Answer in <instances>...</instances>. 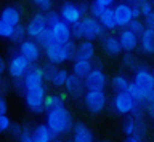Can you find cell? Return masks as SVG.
<instances>
[{"instance_id":"cell-1","label":"cell","mask_w":154,"mask_h":142,"mask_svg":"<svg viewBox=\"0 0 154 142\" xmlns=\"http://www.w3.org/2000/svg\"><path fill=\"white\" fill-rule=\"evenodd\" d=\"M104 26L101 21L95 16H84L79 22L72 24V35L74 39H84V40H95V39H104Z\"/></svg>"},{"instance_id":"cell-2","label":"cell","mask_w":154,"mask_h":142,"mask_svg":"<svg viewBox=\"0 0 154 142\" xmlns=\"http://www.w3.org/2000/svg\"><path fill=\"white\" fill-rule=\"evenodd\" d=\"M47 125L56 136L64 134L72 128V117L64 106L47 110Z\"/></svg>"},{"instance_id":"cell-3","label":"cell","mask_w":154,"mask_h":142,"mask_svg":"<svg viewBox=\"0 0 154 142\" xmlns=\"http://www.w3.org/2000/svg\"><path fill=\"white\" fill-rule=\"evenodd\" d=\"M84 101H85V107L91 113H100L104 110L106 104H108V97H106L104 89H88L85 93Z\"/></svg>"},{"instance_id":"cell-4","label":"cell","mask_w":154,"mask_h":142,"mask_svg":"<svg viewBox=\"0 0 154 142\" xmlns=\"http://www.w3.org/2000/svg\"><path fill=\"white\" fill-rule=\"evenodd\" d=\"M32 65L34 64L31 62V61L26 59L18 51L16 54L11 56V59H10V62H8V74L13 80L14 78H24V75L29 72V69H31Z\"/></svg>"},{"instance_id":"cell-5","label":"cell","mask_w":154,"mask_h":142,"mask_svg":"<svg viewBox=\"0 0 154 142\" xmlns=\"http://www.w3.org/2000/svg\"><path fill=\"white\" fill-rule=\"evenodd\" d=\"M24 99H26V104H27V107L31 109V112H34V113L43 112V109H45V99H47L45 88L38 86V88H34V89H27Z\"/></svg>"},{"instance_id":"cell-6","label":"cell","mask_w":154,"mask_h":142,"mask_svg":"<svg viewBox=\"0 0 154 142\" xmlns=\"http://www.w3.org/2000/svg\"><path fill=\"white\" fill-rule=\"evenodd\" d=\"M43 51H45L47 59L51 61V62H55V64H61V62H64V61L71 59V54H69V50H67L66 43L55 42V43H51L50 46H47Z\"/></svg>"},{"instance_id":"cell-7","label":"cell","mask_w":154,"mask_h":142,"mask_svg":"<svg viewBox=\"0 0 154 142\" xmlns=\"http://www.w3.org/2000/svg\"><path fill=\"white\" fill-rule=\"evenodd\" d=\"M137 106H138V102L135 101V97L128 91H120V93L116 94V97H114V109L117 113L128 115V113L133 112V109Z\"/></svg>"},{"instance_id":"cell-8","label":"cell","mask_w":154,"mask_h":142,"mask_svg":"<svg viewBox=\"0 0 154 142\" xmlns=\"http://www.w3.org/2000/svg\"><path fill=\"white\" fill-rule=\"evenodd\" d=\"M26 27H27V35L31 37V39L37 40L38 37L43 34V30L48 27L45 13H37V15L34 16L31 21H29V24H27Z\"/></svg>"},{"instance_id":"cell-9","label":"cell","mask_w":154,"mask_h":142,"mask_svg":"<svg viewBox=\"0 0 154 142\" xmlns=\"http://www.w3.org/2000/svg\"><path fill=\"white\" fill-rule=\"evenodd\" d=\"M85 85L87 89H104L108 85V77L101 69L93 67L91 72L85 77Z\"/></svg>"},{"instance_id":"cell-10","label":"cell","mask_w":154,"mask_h":142,"mask_svg":"<svg viewBox=\"0 0 154 142\" xmlns=\"http://www.w3.org/2000/svg\"><path fill=\"white\" fill-rule=\"evenodd\" d=\"M24 85H26L27 89H34L38 86H43V80H45V72H43V67H37V65H32L29 69V72L24 75Z\"/></svg>"},{"instance_id":"cell-11","label":"cell","mask_w":154,"mask_h":142,"mask_svg":"<svg viewBox=\"0 0 154 142\" xmlns=\"http://www.w3.org/2000/svg\"><path fill=\"white\" fill-rule=\"evenodd\" d=\"M114 16H116V22H117L119 27H127L130 22H132L135 18H133V13H132V7L127 5V3H117L114 5Z\"/></svg>"},{"instance_id":"cell-12","label":"cell","mask_w":154,"mask_h":142,"mask_svg":"<svg viewBox=\"0 0 154 142\" xmlns=\"http://www.w3.org/2000/svg\"><path fill=\"white\" fill-rule=\"evenodd\" d=\"M61 18L63 21H66L67 24H75V22H79L82 18H84V15H82V11L79 10V7H77V3H71V2H66L64 5L61 7Z\"/></svg>"},{"instance_id":"cell-13","label":"cell","mask_w":154,"mask_h":142,"mask_svg":"<svg viewBox=\"0 0 154 142\" xmlns=\"http://www.w3.org/2000/svg\"><path fill=\"white\" fill-rule=\"evenodd\" d=\"M64 88H66L67 94H71L72 97H80L82 94L85 93V88H87L85 78L79 77V75H75V74H71Z\"/></svg>"},{"instance_id":"cell-14","label":"cell","mask_w":154,"mask_h":142,"mask_svg":"<svg viewBox=\"0 0 154 142\" xmlns=\"http://www.w3.org/2000/svg\"><path fill=\"white\" fill-rule=\"evenodd\" d=\"M133 82H137L140 86H143L146 91L151 93L152 89H154V74L149 72L144 65H140V67L135 70Z\"/></svg>"},{"instance_id":"cell-15","label":"cell","mask_w":154,"mask_h":142,"mask_svg":"<svg viewBox=\"0 0 154 142\" xmlns=\"http://www.w3.org/2000/svg\"><path fill=\"white\" fill-rule=\"evenodd\" d=\"M40 48L42 46L37 42H32V40H24L23 43H19V53L26 59L31 61L32 64L37 62L38 58H40Z\"/></svg>"},{"instance_id":"cell-16","label":"cell","mask_w":154,"mask_h":142,"mask_svg":"<svg viewBox=\"0 0 154 142\" xmlns=\"http://www.w3.org/2000/svg\"><path fill=\"white\" fill-rule=\"evenodd\" d=\"M51 32H53V35H55V40L60 42V43H66V42L72 40V37H74L72 35V26L67 24V22L63 21V19L51 27Z\"/></svg>"},{"instance_id":"cell-17","label":"cell","mask_w":154,"mask_h":142,"mask_svg":"<svg viewBox=\"0 0 154 142\" xmlns=\"http://www.w3.org/2000/svg\"><path fill=\"white\" fill-rule=\"evenodd\" d=\"M119 40H120V43H122L124 51H133L140 43V37L135 34L133 30H130L128 27H124V29L120 30Z\"/></svg>"},{"instance_id":"cell-18","label":"cell","mask_w":154,"mask_h":142,"mask_svg":"<svg viewBox=\"0 0 154 142\" xmlns=\"http://www.w3.org/2000/svg\"><path fill=\"white\" fill-rule=\"evenodd\" d=\"M103 50L108 56H119L124 51L119 37H114V35H106L103 39Z\"/></svg>"},{"instance_id":"cell-19","label":"cell","mask_w":154,"mask_h":142,"mask_svg":"<svg viewBox=\"0 0 154 142\" xmlns=\"http://www.w3.org/2000/svg\"><path fill=\"white\" fill-rule=\"evenodd\" d=\"M140 48L144 54H154V30L146 27L140 35Z\"/></svg>"},{"instance_id":"cell-20","label":"cell","mask_w":154,"mask_h":142,"mask_svg":"<svg viewBox=\"0 0 154 142\" xmlns=\"http://www.w3.org/2000/svg\"><path fill=\"white\" fill-rule=\"evenodd\" d=\"M32 136L35 142H51L55 141L56 134L50 129L48 125H38L32 129Z\"/></svg>"},{"instance_id":"cell-21","label":"cell","mask_w":154,"mask_h":142,"mask_svg":"<svg viewBox=\"0 0 154 142\" xmlns=\"http://www.w3.org/2000/svg\"><path fill=\"white\" fill-rule=\"evenodd\" d=\"M0 21H5V22H10L13 26H18L21 24V11L18 10L16 7H5L2 13H0Z\"/></svg>"},{"instance_id":"cell-22","label":"cell","mask_w":154,"mask_h":142,"mask_svg":"<svg viewBox=\"0 0 154 142\" xmlns=\"http://www.w3.org/2000/svg\"><path fill=\"white\" fill-rule=\"evenodd\" d=\"M93 69V64L88 59H82V58H74V62H72V74L79 75V77L85 78L87 75L91 72Z\"/></svg>"},{"instance_id":"cell-23","label":"cell","mask_w":154,"mask_h":142,"mask_svg":"<svg viewBox=\"0 0 154 142\" xmlns=\"http://www.w3.org/2000/svg\"><path fill=\"white\" fill-rule=\"evenodd\" d=\"M72 141L74 142H93V132H91L84 123H75Z\"/></svg>"},{"instance_id":"cell-24","label":"cell","mask_w":154,"mask_h":142,"mask_svg":"<svg viewBox=\"0 0 154 142\" xmlns=\"http://www.w3.org/2000/svg\"><path fill=\"white\" fill-rule=\"evenodd\" d=\"M75 58L88 59V61L93 59L95 58V45H93V40H84V42H80V45L77 46Z\"/></svg>"},{"instance_id":"cell-25","label":"cell","mask_w":154,"mask_h":142,"mask_svg":"<svg viewBox=\"0 0 154 142\" xmlns=\"http://www.w3.org/2000/svg\"><path fill=\"white\" fill-rule=\"evenodd\" d=\"M127 91L135 97V101H137L138 104H146L148 97H149V91H146L143 86H140L137 82H130Z\"/></svg>"},{"instance_id":"cell-26","label":"cell","mask_w":154,"mask_h":142,"mask_svg":"<svg viewBox=\"0 0 154 142\" xmlns=\"http://www.w3.org/2000/svg\"><path fill=\"white\" fill-rule=\"evenodd\" d=\"M98 19L101 21V24L104 26V29L106 30H114V29H117V22H116V16H114V8L112 7H108L104 10V13L101 15Z\"/></svg>"},{"instance_id":"cell-27","label":"cell","mask_w":154,"mask_h":142,"mask_svg":"<svg viewBox=\"0 0 154 142\" xmlns=\"http://www.w3.org/2000/svg\"><path fill=\"white\" fill-rule=\"evenodd\" d=\"M67 78H69V74H67L64 69H58L56 72L53 74V77L50 78V83L56 88H61V86H66Z\"/></svg>"},{"instance_id":"cell-28","label":"cell","mask_w":154,"mask_h":142,"mask_svg":"<svg viewBox=\"0 0 154 142\" xmlns=\"http://www.w3.org/2000/svg\"><path fill=\"white\" fill-rule=\"evenodd\" d=\"M128 78L125 77V75H116V77H112V80H111V86L114 88L116 93H120V91H127L128 89Z\"/></svg>"},{"instance_id":"cell-29","label":"cell","mask_w":154,"mask_h":142,"mask_svg":"<svg viewBox=\"0 0 154 142\" xmlns=\"http://www.w3.org/2000/svg\"><path fill=\"white\" fill-rule=\"evenodd\" d=\"M35 42L42 46L43 50H45L47 46H50L51 43H55L56 40H55V35H53V32H51V27H47V29L43 30V34H42L40 37H38V39H37Z\"/></svg>"},{"instance_id":"cell-30","label":"cell","mask_w":154,"mask_h":142,"mask_svg":"<svg viewBox=\"0 0 154 142\" xmlns=\"http://www.w3.org/2000/svg\"><path fill=\"white\" fill-rule=\"evenodd\" d=\"M64 106V97L60 96V94H48L45 99V110H50V109Z\"/></svg>"},{"instance_id":"cell-31","label":"cell","mask_w":154,"mask_h":142,"mask_svg":"<svg viewBox=\"0 0 154 142\" xmlns=\"http://www.w3.org/2000/svg\"><path fill=\"white\" fill-rule=\"evenodd\" d=\"M26 35H27V27L18 24L16 27H14L13 35L10 37V40H11L13 43H23V42H24V37H26Z\"/></svg>"},{"instance_id":"cell-32","label":"cell","mask_w":154,"mask_h":142,"mask_svg":"<svg viewBox=\"0 0 154 142\" xmlns=\"http://www.w3.org/2000/svg\"><path fill=\"white\" fill-rule=\"evenodd\" d=\"M122 64H124V67H127V69H132V70H137L140 67V62H138V59L135 58V56L130 53V51H127L124 56V59H122Z\"/></svg>"},{"instance_id":"cell-33","label":"cell","mask_w":154,"mask_h":142,"mask_svg":"<svg viewBox=\"0 0 154 142\" xmlns=\"http://www.w3.org/2000/svg\"><path fill=\"white\" fill-rule=\"evenodd\" d=\"M130 30H133L135 34H137L138 37L143 34V30L146 29V24H144V21H140V18H135V19L130 22V24L127 26Z\"/></svg>"},{"instance_id":"cell-34","label":"cell","mask_w":154,"mask_h":142,"mask_svg":"<svg viewBox=\"0 0 154 142\" xmlns=\"http://www.w3.org/2000/svg\"><path fill=\"white\" fill-rule=\"evenodd\" d=\"M45 16H47V22H48V27H53L56 22H60L63 18H61V13L60 11H55V10H50V11H45Z\"/></svg>"},{"instance_id":"cell-35","label":"cell","mask_w":154,"mask_h":142,"mask_svg":"<svg viewBox=\"0 0 154 142\" xmlns=\"http://www.w3.org/2000/svg\"><path fill=\"white\" fill-rule=\"evenodd\" d=\"M13 24H10V22H5V21H0V35L3 37V39H10V37L13 35V30H14Z\"/></svg>"},{"instance_id":"cell-36","label":"cell","mask_w":154,"mask_h":142,"mask_svg":"<svg viewBox=\"0 0 154 142\" xmlns=\"http://www.w3.org/2000/svg\"><path fill=\"white\" fill-rule=\"evenodd\" d=\"M106 8H108V7H103V5H100L98 2H95V0H93V3L90 5V15H91V16H95V18H100V16L104 13V10H106Z\"/></svg>"},{"instance_id":"cell-37","label":"cell","mask_w":154,"mask_h":142,"mask_svg":"<svg viewBox=\"0 0 154 142\" xmlns=\"http://www.w3.org/2000/svg\"><path fill=\"white\" fill-rule=\"evenodd\" d=\"M58 70V67H56V64L55 62H47L45 65H43V72H45V78L48 80V82H50V78L53 77V74H55Z\"/></svg>"},{"instance_id":"cell-38","label":"cell","mask_w":154,"mask_h":142,"mask_svg":"<svg viewBox=\"0 0 154 142\" xmlns=\"http://www.w3.org/2000/svg\"><path fill=\"white\" fill-rule=\"evenodd\" d=\"M140 5V10H141V15L143 16H148L149 13H152V2L151 0H143V2H140L138 3Z\"/></svg>"},{"instance_id":"cell-39","label":"cell","mask_w":154,"mask_h":142,"mask_svg":"<svg viewBox=\"0 0 154 142\" xmlns=\"http://www.w3.org/2000/svg\"><path fill=\"white\" fill-rule=\"evenodd\" d=\"M34 5H37L42 11H50L51 10V0H31Z\"/></svg>"},{"instance_id":"cell-40","label":"cell","mask_w":154,"mask_h":142,"mask_svg":"<svg viewBox=\"0 0 154 142\" xmlns=\"http://www.w3.org/2000/svg\"><path fill=\"white\" fill-rule=\"evenodd\" d=\"M10 128H11V121L8 115H0V131H8Z\"/></svg>"},{"instance_id":"cell-41","label":"cell","mask_w":154,"mask_h":142,"mask_svg":"<svg viewBox=\"0 0 154 142\" xmlns=\"http://www.w3.org/2000/svg\"><path fill=\"white\" fill-rule=\"evenodd\" d=\"M19 142H35L34 141V136H32V131H29L27 128H24L21 137H19Z\"/></svg>"},{"instance_id":"cell-42","label":"cell","mask_w":154,"mask_h":142,"mask_svg":"<svg viewBox=\"0 0 154 142\" xmlns=\"http://www.w3.org/2000/svg\"><path fill=\"white\" fill-rule=\"evenodd\" d=\"M144 24H146V27L154 30V11L149 13L148 16H144Z\"/></svg>"},{"instance_id":"cell-43","label":"cell","mask_w":154,"mask_h":142,"mask_svg":"<svg viewBox=\"0 0 154 142\" xmlns=\"http://www.w3.org/2000/svg\"><path fill=\"white\" fill-rule=\"evenodd\" d=\"M7 112H8V104H7L5 96H2V99H0V113H2V115H7Z\"/></svg>"},{"instance_id":"cell-44","label":"cell","mask_w":154,"mask_h":142,"mask_svg":"<svg viewBox=\"0 0 154 142\" xmlns=\"http://www.w3.org/2000/svg\"><path fill=\"white\" fill-rule=\"evenodd\" d=\"M77 7H79V10L82 11V15H87V11H90V5L87 2H79Z\"/></svg>"},{"instance_id":"cell-45","label":"cell","mask_w":154,"mask_h":142,"mask_svg":"<svg viewBox=\"0 0 154 142\" xmlns=\"http://www.w3.org/2000/svg\"><path fill=\"white\" fill-rule=\"evenodd\" d=\"M144 109H146V112L154 118V101H148L146 104H144Z\"/></svg>"},{"instance_id":"cell-46","label":"cell","mask_w":154,"mask_h":142,"mask_svg":"<svg viewBox=\"0 0 154 142\" xmlns=\"http://www.w3.org/2000/svg\"><path fill=\"white\" fill-rule=\"evenodd\" d=\"M132 7V13H133V18H140V16H143L141 15V10H140V5L137 3V5H130Z\"/></svg>"},{"instance_id":"cell-47","label":"cell","mask_w":154,"mask_h":142,"mask_svg":"<svg viewBox=\"0 0 154 142\" xmlns=\"http://www.w3.org/2000/svg\"><path fill=\"white\" fill-rule=\"evenodd\" d=\"M95 2H98L100 5H103V7H112L116 0H95Z\"/></svg>"},{"instance_id":"cell-48","label":"cell","mask_w":154,"mask_h":142,"mask_svg":"<svg viewBox=\"0 0 154 142\" xmlns=\"http://www.w3.org/2000/svg\"><path fill=\"white\" fill-rule=\"evenodd\" d=\"M125 142H141V137L140 136H128Z\"/></svg>"},{"instance_id":"cell-49","label":"cell","mask_w":154,"mask_h":142,"mask_svg":"<svg viewBox=\"0 0 154 142\" xmlns=\"http://www.w3.org/2000/svg\"><path fill=\"white\" fill-rule=\"evenodd\" d=\"M7 88H8V83L7 80L2 78V96H5V93H7Z\"/></svg>"},{"instance_id":"cell-50","label":"cell","mask_w":154,"mask_h":142,"mask_svg":"<svg viewBox=\"0 0 154 142\" xmlns=\"http://www.w3.org/2000/svg\"><path fill=\"white\" fill-rule=\"evenodd\" d=\"M5 70H7V62H5V59H2L0 61V72H5Z\"/></svg>"},{"instance_id":"cell-51","label":"cell","mask_w":154,"mask_h":142,"mask_svg":"<svg viewBox=\"0 0 154 142\" xmlns=\"http://www.w3.org/2000/svg\"><path fill=\"white\" fill-rule=\"evenodd\" d=\"M124 3H127V5H137V3H140L138 0H122Z\"/></svg>"},{"instance_id":"cell-52","label":"cell","mask_w":154,"mask_h":142,"mask_svg":"<svg viewBox=\"0 0 154 142\" xmlns=\"http://www.w3.org/2000/svg\"><path fill=\"white\" fill-rule=\"evenodd\" d=\"M148 101H154V89H152L151 93H149V97H148ZM148 101H146V102H148Z\"/></svg>"},{"instance_id":"cell-53","label":"cell","mask_w":154,"mask_h":142,"mask_svg":"<svg viewBox=\"0 0 154 142\" xmlns=\"http://www.w3.org/2000/svg\"><path fill=\"white\" fill-rule=\"evenodd\" d=\"M51 142H61V141H56V139H55V141H51Z\"/></svg>"},{"instance_id":"cell-54","label":"cell","mask_w":154,"mask_h":142,"mask_svg":"<svg viewBox=\"0 0 154 142\" xmlns=\"http://www.w3.org/2000/svg\"><path fill=\"white\" fill-rule=\"evenodd\" d=\"M138 2H143V0H138Z\"/></svg>"},{"instance_id":"cell-55","label":"cell","mask_w":154,"mask_h":142,"mask_svg":"<svg viewBox=\"0 0 154 142\" xmlns=\"http://www.w3.org/2000/svg\"><path fill=\"white\" fill-rule=\"evenodd\" d=\"M103 142H108V141H103Z\"/></svg>"},{"instance_id":"cell-56","label":"cell","mask_w":154,"mask_h":142,"mask_svg":"<svg viewBox=\"0 0 154 142\" xmlns=\"http://www.w3.org/2000/svg\"><path fill=\"white\" fill-rule=\"evenodd\" d=\"M151 2H154V0H151Z\"/></svg>"}]
</instances>
